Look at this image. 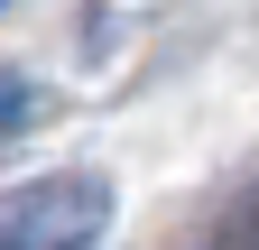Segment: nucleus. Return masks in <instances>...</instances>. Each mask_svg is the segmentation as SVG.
I'll use <instances>...</instances> for the list:
<instances>
[{"instance_id": "f257e3e1", "label": "nucleus", "mask_w": 259, "mask_h": 250, "mask_svg": "<svg viewBox=\"0 0 259 250\" xmlns=\"http://www.w3.org/2000/svg\"><path fill=\"white\" fill-rule=\"evenodd\" d=\"M111 223V185L65 167V176H28L0 195V250H93Z\"/></svg>"}]
</instances>
